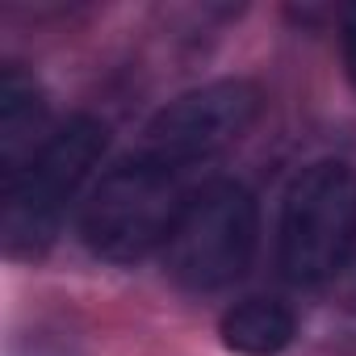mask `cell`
<instances>
[{
  "label": "cell",
  "instance_id": "6",
  "mask_svg": "<svg viewBox=\"0 0 356 356\" xmlns=\"http://www.w3.org/2000/svg\"><path fill=\"white\" fill-rule=\"evenodd\" d=\"M51 134L55 126L42 88L34 84V76L9 63L0 72V185L13 181Z\"/></svg>",
  "mask_w": 356,
  "mask_h": 356
},
{
  "label": "cell",
  "instance_id": "9",
  "mask_svg": "<svg viewBox=\"0 0 356 356\" xmlns=\"http://www.w3.org/2000/svg\"><path fill=\"white\" fill-rule=\"evenodd\" d=\"M352 268H356V256H352Z\"/></svg>",
  "mask_w": 356,
  "mask_h": 356
},
{
  "label": "cell",
  "instance_id": "3",
  "mask_svg": "<svg viewBox=\"0 0 356 356\" xmlns=\"http://www.w3.org/2000/svg\"><path fill=\"white\" fill-rule=\"evenodd\" d=\"M356 256V168L348 159L306 163L277 214V268L298 289H323Z\"/></svg>",
  "mask_w": 356,
  "mask_h": 356
},
{
  "label": "cell",
  "instance_id": "8",
  "mask_svg": "<svg viewBox=\"0 0 356 356\" xmlns=\"http://www.w3.org/2000/svg\"><path fill=\"white\" fill-rule=\"evenodd\" d=\"M343 67H348L352 88H356V9H352L348 22H343Z\"/></svg>",
  "mask_w": 356,
  "mask_h": 356
},
{
  "label": "cell",
  "instance_id": "1",
  "mask_svg": "<svg viewBox=\"0 0 356 356\" xmlns=\"http://www.w3.org/2000/svg\"><path fill=\"white\" fill-rule=\"evenodd\" d=\"M202 185V168L138 138L130 155L101 172L80 206V239L97 260L109 264L147 260L163 252L172 227Z\"/></svg>",
  "mask_w": 356,
  "mask_h": 356
},
{
  "label": "cell",
  "instance_id": "7",
  "mask_svg": "<svg viewBox=\"0 0 356 356\" xmlns=\"http://www.w3.org/2000/svg\"><path fill=\"white\" fill-rule=\"evenodd\" d=\"M218 335L239 356H281L298 335V318L277 298H243L222 310Z\"/></svg>",
  "mask_w": 356,
  "mask_h": 356
},
{
  "label": "cell",
  "instance_id": "5",
  "mask_svg": "<svg viewBox=\"0 0 356 356\" xmlns=\"http://www.w3.org/2000/svg\"><path fill=\"white\" fill-rule=\"evenodd\" d=\"M256 118H260L256 84L210 80V84H197L181 97H172L168 105H159L138 138L206 172L218 155H227L252 130Z\"/></svg>",
  "mask_w": 356,
  "mask_h": 356
},
{
  "label": "cell",
  "instance_id": "2",
  "mask_svg": "<svg viewBox=\"0 0 356 356\" xmlns=\"http://www.w3.org/2000/svg\"><path fill=\"white\" fill-rule=\"evenodd\" d=\"M105 151H109L105 122L76 113L63 126H55L42 151L13 181L0 185V202H5L0 235H5L9 256H42L59 239L67 214L88 202L92 172L101 168Z\"/></svg>",
  "mask_w": 356,
  "mask_h": 356
},
{
  "label": "cell",
  "instance_id": "4",
  "mask_svg": "<svg viewBox=\"0 0 356 356\" xmlns=\"http://www.w3.org/2000/svg\"><path fill=\"white\" fill-rule=\"evenodd\" d=\"M260 248V206L239 181L214 176L185 206L163 243V273L189 293H218L235 285Z\"/></svg>",
  "mask_w": 356,
  "mask_h": 356
}]
</instances>
